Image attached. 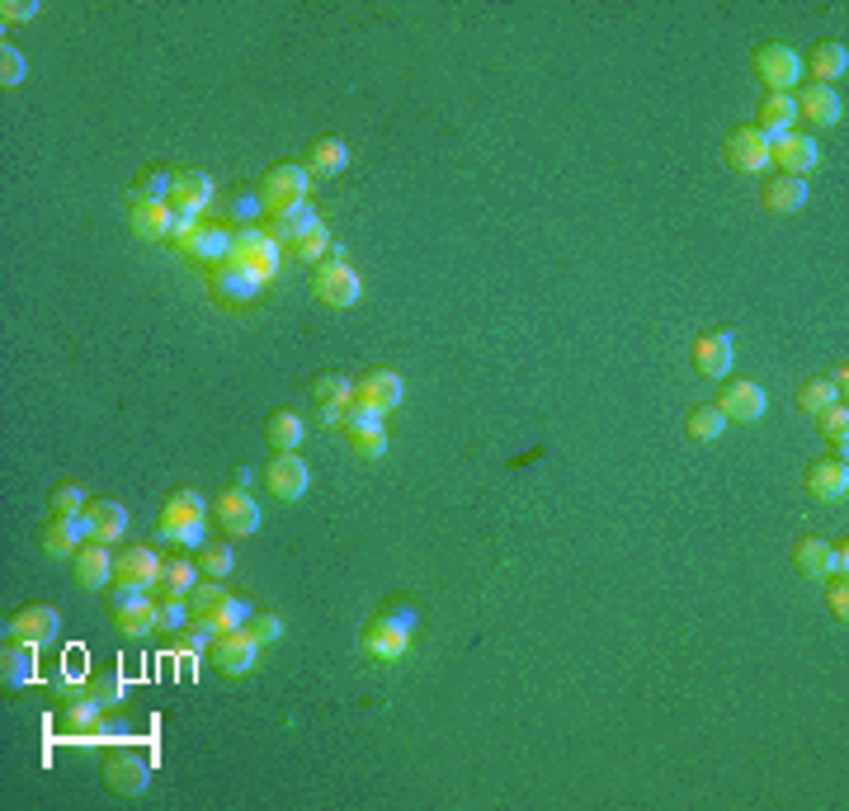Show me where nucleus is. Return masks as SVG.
Listing matches in <instances>:
<instances>
[{
    "mask_svg": "<svg viewBox=\"0 0 849 811\" xmlns=\"http://www.w3.org/2000/svg\"><path fill=\"white\" fill-rule=\"evenodd\" d=\"M156 533L175 548H204V501L194 491H175L156 519Z\"/></svg>",
    "mask_w": 849,
    "mask_h": 811,
    "instance_id": "1",
    "label": "nucleus"
},
{
    "mask_svg": "<svg viewBox=\"0 0 849 811\" xmlns=\"http://www.w3.org/2000/svg\"><path fill=\"white\" fill-rule=\"evenodd\" d=\"M307 189H311V170L307 165H274L260 180V208L269 212V218L293 212L297 204H307Z\"/></svg>",
    "mask_w": 849,
    "mask_h": 811,
    "instance_id": "2",
    "label": "nucleus"
},
{
    "mask_svg": "<svg viewBox=\"0 0 849 811\" xmlns=\"http://www.w3.org/2000/svg\"><path fill=\"white\" fill-rule=\"evenodd\" d=\"M410 618L406 609H392V614H378L373 623H368V632H364V651L373 661H402L406 656V642H410Z\"/></svg>",
    "mask_w": 849,
    "mask_h": 811,
    "instance_id": "3",
    "label": "nucleus"
},
{
    "mask_svg": "<svg viewBox=\"0 0 849 811\" xmlns=\"http://www.w3.org/2000/svg\"><path fill=\"white\" fill-rule=\"evenodd\" d=\"M232 260L246 265L260 283H269L279 274V241L260 226H241V232H232Z\"/></svg>",
    "mask_w": 849,
    "mask_h": 811,
    "instance_id": "4",
    "label": "nucleus"
},
{
    "mask_svg": "<svg viewBox=\"0 0 849 811\" xmlns=\"http://www.w3.org/2000/svg\"><path fill=\"white\" fill-rule=\"evenodd\" d=\"M816 161H821V147H816V137H807V133H774L770 137V165H778L784 175H792V180H807L816 170Z\"/></svg>",
    "mask_w": 849,
    "mask_h": 811,
    "instance_id": "5",
    "label": "nucleus"
},
{
    "mask_svg": "<svg viewBox=\"0 0 849 811\" xmlns=\"http://www.w3.org/2000/svg\"><path fill=\"white\" fill-rule=\"evenodd\" d=\"M755 71L760 81L770 85V95H788L792 85L802 81V57L788 48V42H764L755 52Z\"/></svg>",
    "mask_w": 849,
    "mask_h": 811,
    "instance_id": "6",
    "label": "nucleus"
},
{
    "mask_svg": "<svg viewBox=\"0 0 849 811\" xmlns=\"http://www.w3.org/2000/svg\"><path fill=\"white\" fill-rule=\"evenodd\" d=\"M311 293H317L325 307H354L364 297V283L345 260H321L317 279H311Z\"/></svg>",
    "mask_w": 849,
    "mask_h": 811,
    "instance_id": "7",
    "label": "nucleus"
},
{
    "mask_svg": "<svg viewBox=\"0 0 849 811\" xmlns=\"http://www.w3.org/2000/svg\"><path fill=\"white\" fill-rule=\"evenodd\" d=\"M180 255H189V260L218 269V265L232 260V232H226V226H218V222H204V218H198L194 232L180 241Z\"/></svg>",
    "mask_w": 849,
    "mask_h": 811,
    "instance_id": "8",
    "label": "nucleus"
},
{
    "mask_svg": "<svg viewBox=\"0 0 849 811\" xmlns=\"http://www.w3.org/2000/svg\"><path fill=\"white\" fill-rule=\"evenodd\" d=\"M727 165L741 170V175H764V170H770V137H764L755 123L736 127L727 137Z\"/></svg>",
    "mask_w": 849,
    "mask_h": 811,
    "instance_id": "9",
    "label": "nucleus"
},
{
    "mask_svg": "<svg viewBox=\"0 0 849 811\" xmlns=\"http://www.w3.org/2000/svg\"><path fill=\"white\" fill-rule=\"evenodd\" d=\"M104 784L119 792V798H137V792H147V784H151V764L133 755V750H113L104 760Z\"/></svg>",
    "mask_w": 849,
    "mask_h": 811,
    "instance_id": "10",
    "label": "nucleus"
},
{
    "mask_svg": "<svg viewBox=\"0 0 849 811\" xmlns=\"http://www.w3.org/2000/svg\"><path fill=\"white\" fill-rule=\"evenodd\" d=\"M255 651H260V642H255L246 628L212 637V665H218L222 675H250L255 671Z\"/></svg>",
    "mask_w": 849,
    "mask_h": 811,
    "instance_id": "11",
    "label": "nucleus"
},
{
    "mask_svg": "<svg viewBox=\"0 0 849 811\" xmlns=\"http://www.w3.org/2000/svg\"><path fill=\"white\" fill-rule=\"evenodd\" d=\"M113 623H119L127 637L156 632V600H151V590H119V594H113Z\"/></svg>",
    "mask_w": 849,
    "mask_h": 811,
    "instance_id": "12",
    "label": "nucleus"
},
{
    "mask_svg": "<svg viewBox=\"0 0 849 811\" xmlns=\"http://www.w3.org/2000/svg\"><path fill=\"white\" fill-rule=\"evenodd\" d=\"M264 481H269V491L279 495V501H303L307 487H311V472H307V463L297 458V453H274L264 467Z\"/></svg>",
    "mask_w": 849,
    "mask_h": 811,
    "instance_id": "13",
    "label": "nucleus"
},
{
    "mask_svg": "<svg viewBox=\"0 0 849 811\" xmlns=\"http://www.w3.org/2000/svg\"><path fill=\"white\" fill-rule=\"evenodd\" d=\"M113 580H119V590H156L161 557L151 548H127L123 557H113Z\"/></svg>",
    "mask_w": 849,
    "mask_h": 811,
    "instance_id": "14",
    "label": "nucleus"
},
{
    "mask_svg": "<svg viewBox=\"0 0 849 811\" xmlns=\"http://www.w3.org/2000/svg\"><path fill=\"white\" fill-rule=\"evenodd\" d=\"M208 204H212V180L204 170H180L175 184H170V208H175V218H204Z\"/></svg>",
    "mask_w": 849,
    "mask_h": 811,
    "instance_id": "15",
    "label": "nucleus"
},
{
    "mask_svg": "<svg viewBox=\"0 0 849 811\" xmlns=\"http://www.w3.org/2000/svg\"><path fill=\"white\" fill-rule=\"evenodd\" d=\"M727 420H760L764 416V406H770V396H764L760 382H746V378H736L722 388V396L713 402Z\"/></svg>",
    "mask_w": 849,
    "mask_h": 811,
    "instance_id": "16",
    "label": "nucleus"
},
{
    "mask_svg": "<svg viewBox=\"0 0 849 811\" xmlns=\"http://www.w3.org/2000/svg\"><path fill=\"white\" fill-rule=\"evenodd\" d=\"M354 396H359L364 406H373L378 416H387V410L402 406L406 388H402V378H396L392 368H373V373H364L359 382H354Z\"/></svg>",
    "mask_w": 849,
    "mask_h": 811,
    "instance_id": "17",
    "label": "nucleus"
},
{
    "mask_svg": "<svg viewBox=\"0 0 849 811\" xmlns=\"http://www.w3.org/2000/svg\"><path fill=\"white\" fill-rule=\"evenodd\" d=\"M260 288H264V283L255 279L246 265H236V260H226V265L212 269V293H218L222 303H232V307L255 303V293H260Z\"/></svg>",
    "mask_w": 849,
    "mask_h": 811,
    "instance_id": "18",
    "label": "nucleus"
},
{
    "mask_svg": "<svg viewBox=\"0 0 849 811\" xmlns=\"http://www.w3.org/2000/svg\"><path fill=\"white\" fill-rule=\"evenodd\" d=\"M71 576H76V586L85 590H104L113 580V557H109V543H85L76 557H71Z\"/></svg>",
    "mask_w": 849,
    "mask_h": 811,
    "instance_id": "19",
    "label": "nucleus"
},
{
    "mask_svg": "<svg viewBox=\"0 0 849 811\" xmlns=\"http://www.w3.org/2000/svg\"><path fill=\"white\" fill-rule=\"evenodd\" d=\"M57 628H62V614H57L52 604H28L20 614L10 618V637H20V642H52Z\"/></svg>",
    "mask_w": 849,
    "mask_h": 811,
    "instance_id": "20",
    "label": "nucleus"
},
{
    "mask_svg": "<svg viewBox=\"0 0 849 811\" xmlns=\"http://www.w3.org/2000/svg\"><path fill=\"white\" fill-rule=\"evenodd\" d=\"M218 519H222V529L226 533H236V538H246L260 529V505L246 495V487H236V491H222L218 495Z\"/></svg>",
    "mask_w": 849,
    "mask_h": 811,
    "instance_id": "21",
    "label": "nucleus"
},
{
    "mask_svg": "<svg viewBox=\"0 0 849 811\" xmlns=\"http://www.w3.org/2000/svg\"><path fill=\"white\" fill-rule=\"evenodd\" d=\"M807 491H812L816 501H826V505H840L845 495H849V467H845V458H821V463H812V472H807Z\"/></svg>",
    "mask_w": 849,
    "mask_h": 811,
    "instance_id": "22",
    "label": "nucleus"
},
{
    "mask_svg": "<svg viewBox=\"0 0 849 811\" xmlns=\"http://www.w3.org/2000/svg\"><path fill=\"white\" fill-rule=\"evenodd\" d=\"M792 99H798V119H807L812 127H830V123H840V113H845L835 85H807V90Z\"/></svg>",
    "mask_w": 849,
    "mask_h": 811,
    "instance_id": "23",
    "label": "nucleus"
},
{
    "mask_svg": "<svg viewBox=\"0 0 849 811\" xmlns=\"http://www.w3.org/2000/svg\"><path fill=\"white\" fill-rule=\"evenodd\" d=\"M736 364V345H731V335H699L693 340V368L707 378H727V368Z\"/></svg>",
    "mask_w": 849,
    "mask_h": 811,
    "instance_id": "24",
    "label": "nucleus"
},
{
    "mask_svg": "<svg viewBox=\"0 0 849 811\" xmlns=\"http://www.w3.org/2000/svg\"><path fill=\"white\" fill-rule=\"evenodd\" d=\"M85 543H90L85 515H76V519H57V515H52L48 533H42V552H48V557H76Z\"/></svg>",
    "mask_w": 849,
    "mask_h": 811,
    "instance_id": "25",
    "label": "nucleus"
},
{
    "mask_svg": "<svg viewBox=\"0 0 849 811\" xmlns=\"http://www.w3.org/2000/svg\"><path fill=\"white\" fill-rule=\"evenodd\" d=\"M0 679L10 689L20 685H34L38 679V665H34V642H20V637H5V651H0Z\"/></svg>",
    "mask_w": 849,
    "mask_h": 811,
    "instance_id": "26",
    "label": "nucleus"
},
{
    "mask_svg": "<svg viewBox=\"0 0 849 811\" xmlns=\"http://www.w3.org/2000/svg\"><path fill=\"white\" fill-rule=\"evenodd\" d=\"M85 529H90L95 543H113V538H123V529H127V509L113 501H90L85 505Z\"/></svg>",
    "mask_w": 849,
    "mask_h": 811,
    "instance_id": "27",
    "label": "nucleus"
},
{
    "mask_svg": "<svg viewBox=\"0 0 849 811\" xmlns=\"http://www.w3.org/2000/svg\"><path fill=\"white\" fill-rule=\"evenodd\" d=\"M133 232L142 241H170V232H175V208L170 204H133Z\"/></svg>",
    "mask_w": 849,
    "mask_h": 811,
    "instance_id": "28",
    "label": "nucleus"
},
{
    "mask_svg": "<svg viewBox=\"0 0 849 811\" xmlns=\"http://www.w3.org/2000/svg\"><path fill=\"white\" fill-rule=\"evenodd\" d=\"M349 402H354V382L349 378H340V373L317 378V406H321L325 425H340V416H345Z\"/></svg>",
    "mask_w": 849,
    "mask_h": 811,
    "instance_id": "29",
    "label": "nucleus"
},
{
    "mask_svg": "<svg viewBox=\"0 0 849 811\" xmlns=\"http://www.w3.org/2000/svg\"><path fill=\"white\" fill-rule=\"evenodd\" d=\"M807 71L816 76V85L840 81L845 71H849V52H845V42H816L812 57H807Z\"/></svg>",
    "mask_w": 849,
    "mask_h": 811,
    "instance_id": "30",
    "label": "nucleus"
},
{
    "mask_svg": "<svg viewBox=\"0 0 849 811\" xmlns=\"http://www.w3.org/2000/svg\"><path fill=\"white\" fill-rule=\"evenodd\" d=\"M760 198H764V208H770V212H802V204H807V180H792V175L764 180Z\"/></svg>",
    "mask_w": 849,
    "mask_h": 811,
    "instance_id": "31",
    "label": "nucleus"
},
{
    "mask_svg": "<svg viewBox=\"0 0 849 811\" xmlns=\"http://www.w3.org/2000/svg\"><path fill=\"white\" fill-rule=\"evenodd\" d=\"M798 123V99L792 95H764V105H760V133L764 137H774V133H788V127Z\"/></svg>",
    "mask_w": 849,
    "mask_h": 811,
    "instance_id": "32",
    "label": "nucleus"
},
{
    "mask_svg": "<svg viewBox=\"0 0 849 811\" xmlns=\"http://www.w3.org/2000/svg\"><path fill=\"white\" fill-rule=\"evenodd\" d=\"M264 439L279 453H297V444H303V416H297V410H274L264 425Z\"/></svg>",
    "mask_w": 849,
    "mask_h": 811,
    "instance_id": "33",
    "label": "nucleus"
},
{
    "mask_svg": "<svg viewBox=\"0 0 849 811\" xmlns=\"http://www.w3.org/2000/svg\"><path fill=\"white\" fill-rule=\"evenodd\" d=\"M317 222H321V218H317V208H311V204H297L293 212H279L274 226H269V236H274V241H303Z\"/></svg>",
    "mask_w": 849,
    "mask_h": 811,
    "instance_id": "34",
    "label": "nucleus"
},
{
    "mask_svg": "<svg viewBox=\"0 0 849 811\" xmlns=\"http://www.w3.org/2000/svg\"><path fill=\"white\" fill-rule=\"evenodd\" d=\"M99 713H104V703H95L90 693H76V699L66 703V713H62V732H71V736H81V732H95L99 727Z\"/></svg>",
    "mask_w": 849,
    "mask_h": 811,
    "instance_id": "35",
    "label": "nucleus"
},
{
    "mask_svg": "<svg viewBox=\"0 0 849 811\" xmlns=\"http://www.w3.org/2000/svg\"><path fill=\"white\" fill-rule=\"evenodd\" d=\"M349 165V147H345V142H340V137H321L317 142V147H311V175H340V170H345Z\"/></svg>",
    "mask_w": 849,
    "mask_h": 811,
    "instance_id": "36",
    "label": "nucleus"
},
{
    "mask_svg": "<svg viewBox=\"0 0 849 811\" xmlns=\"http://www.w3.org/2000/svg\"><path fill=\"white\" fill-rule=\"evenodd\" d=\"M816 425H821V439L830 444V458H845V439H849V410H845V402H835V406L821 410Z\"/></svg>",
    "mask_w": 849,
    "mask_h": 811,
    "instance_id": "37",
    "label": "nucleus"
},
{
    "mask_svg": "<svg viewBox=\"0 0 849 811\" xmlns=\"http://www.w3.org/2000/svg\"><path fill=\"white\" fill-rule=\"evenodd\" d=\"M685 430H689V439H699V444H717L722 430H727V416H722L717 406H699V410H689Z\"/></svg>",
    "mask_w": 849,
    "mask_h": 811,
    "instance_id": "38",
    "label": "nucleus"
},
{
    "mask_svg": "<svg viewBox=\"0 0 849 811\" xmlns=\"http://www.w3.org/2000/svg\"><path fill=\"white\" fill-rule=\"evenodd\" d=\"M250 623V604L246 600H236V594H226V600L212 609V618H208V628H212V637L218 632H236V628H246Z\"/></svg>",
    "mask_w": 849,
    "mask_h": 811,
    "instance_id": "39",
    "label": "nucleus"
},
{
    "mask_svg": "<svg viewBox=\"0 0 849 811\" xmlns=\"http://www.w3.org/2000/svg\"><path fill=\"white\" fill-rule=\"evenodd\" d=\"M840 402V392H835V382L830 378H812V382H802L798 388V406L807 410V416H821L826 406Z\"/></svg>",
    "mask_w": 849,
    "mask_h": 811,
    "instance_id": "40",
    "label": "nucleus"
},
{
    "mask_svg": "<svg viewBox=\"0 0 849 811\" xmlns=\"http://www.w3.org/2000/svg\"><path fill=\"white\" fill-rule=\"evenodd\" d=\"M198 586V572L189 562H165L161 566V580H156V590L161 594H180V600H189V590Z\"/></svg>",
    "mask_w": 849,
    "mask_h": 811,
    "instance_id": "41",
    "label": "nucleus"
},
{
    "mask_svg": "<svg viewBox=\"0 0 849 811\" xmlns=\"http://www.w3.org/2000/svg\"><path fill=\"white\" fill-rule=\"evenodd\" d=\"M826 557H830V543H821V538H802V543L792 548V566H798L802 576H826Z\"/></svg>",
    "mask_w": 849,
    "mask_h": 811,
    "instance_id": "42",
    "label": "nucleus"
},
{
    "mask_svg": "<svg viewBox=\"0 0 849 811\" xmlns=\"http://www.w3.org/2000/svg\"><path fill=\"white\" fill-rule=\"evenodd\" d=\"M222 600H226V590L218 586V580H208V586H194L189 590V623H208L212 609H218Z\"/></svg>",
    "mask_w": 849,
    "mask_h": 811,
    "instance_id": "43",
    "label": "nucleus"
},
{
    "mask_svg": "<svg viewBox=\"0 0 849 811\" xmlns=\"http://www.w3.org/2000/svg\"><path fill=\"white\" fill-rule=\"evenodd\" d=\"M293 255H297V260H307V265H321L325 255H331V232H325V226L317 222L303 241H293Z\"/></svg>",
    "mask_w": 849,
    "mask_h": 811,
    "instance_id": "44",
    "label": "nucleus"
},
{
    "mask_svg": "<svg viewBox=\"0 0 849 811\" xmlns=\"http://www.w3.org/2000/svg\"><path fill=\"white\" fill-rule=\"evenodd\" d=\"M170 184H175V175L151 170V175H142V184L133 189V204H170Z\"/></svg>",
    "mask_w": 849,
    "mask_h": 811,
    "instance_id": "45",
    "label": "nucleus"
},
{
    "mask_svg": "<svg viewBox=\"0 0 849 811\" xmlns=\"http://www.w3.org/2000/svg\"><path fill=\"white\" fill-rule=\"evenodd\" d=\"M184 618H189V600H180V594H161V604H156V628L175 632V628H184Z\"/></svg>",
    "mask_w": 849,
    "mask_h": 811,
    "instance_id": "46",
    "label": "nucleus"
},
{
    "mask_svg": "<svg viewBox=\"0 0 849 811\" xmlns=\"http://www.w3.org/2000/svg\"><path fill=\"white\" fill-rule=\"evenodd\" d=\"M349 448L359 453V458H382V453H387V430H382V425L354 430V434H349Z\"/></svg>",
    "mask_w": 849,
    "mask_h": 811,
    "instance_id": "47",
    "label": "nucleus"
},
{
    "mask_svg": "<svg viewBox=\"0 0 849 811\" xmlns=\"http://www.w3.org/2000/svg\"><path fill=\"white\" fill-rule=\"evenodd\" d=\"M85 495H81V487H57L52 491V515L57 519H76V515H85Z\"/></svg>",
    "mask_w": 849,
    "mask_h": 811,
    "instance_id": "48",
    "label": "nucleus"
},
{
    "mask_svg": "<svg viewBox=\"0 0 849 811\" xmlns=\"http://www.w3.org/2000/svg\"><path fill=\"white\" fill-rule=\"evenodd\" d=\"M85 693H90V699L95 703H104V708H119L123 703V685H119V679H113V675H99V679H85V685H81Z\"/></svg>",
    "mask_w": 849,
    "mask_h": 811,
    "instance_id": "49",
    "label": "nucleus"
},
{
    "mask_svg": "<svg viewBox=\"0 0 849 811\" xmlns=\"http://www.w3.org/2000/svg\"><path fill=\"white\" fill-rule=\"evenodd\" d=\"M198 572H208L212 580L232 572V552H226L222 543H208V548H198Z\"/></svg>",
    "mask_w": 849,
    "mask_h": 811,
    "instance_id": "50",
    "label": "nucleus"
},
{
    "mask_svg": "<svg viewBox=\"0 0 849 811\" xmlns=\"http://www.w3.org/2000/svg\"><path fill=\"white\" fill-rule=\"evenodd\" d=\"M24 81V57H20V48H0V85H5V90H14V85Z\"/></svg>",
    "mask_w": 849,
    "mask_h": 811,
    "instance_id": "51",
    "label": "nucleus"
},
{
    "mask_svg": "<svg viewBox=\"0 0 849 811\" xmlns=\"http://www.w3.org/2000/svg\"><path fill=\"white\" fill-rule=\"evenodd\" d=\"M826 604H830V614L835 618H849V586H845V576H830L826 580Z\"/></svg>",
    "mask_w": 849,
    "mask_h": 811,
    "instance_id": "52",
    "label": "nucleus"
},
{
    "mask_svg": "<svg viewBox=\"0 0 849 811\" xmlns=\"http://www.w3.org/2000/svg\"><path fill=\"white\" fill-rule=\"evenodd\" d=\"M246 632L255 637V642H279V637H283V618L260 614V618H250V623H246Z\"/></svg>",
    "mask_w": 849,
    "mask_h": 811,
    "instance_id": "53",
    "label": "nucleus"
},
{
    "mask_svg": "<svg viewBox=\"0 0 849 811\" xmlns=\"http://www.w3.org/2000/svg\"><path fill=\"white\" fill-rule=\"evenodd\" d=\"M34 14H38V5H34V0H5V5H0V20H5V24L34 20Z\"/></svg>",
    "mask_w": 849,
    "mask_h": 811,
    "instance_id": "54",
    "label": "nucleus"
},
{
    "mask_svg": "<svg viewBox=\"0 0 849 811\" xmlns=\"http://www.w3.org/2000/svg\"><path fill=\"white\" fill-rule=\"evenodd\" d=\"M849 572V548H830V557H826V576H845Z\"/></svg>",
    "mask_w": 849,
    "mask_h": 811,
    "instance_id": "55",
    "label": "nucleus"
}]
</instances>
